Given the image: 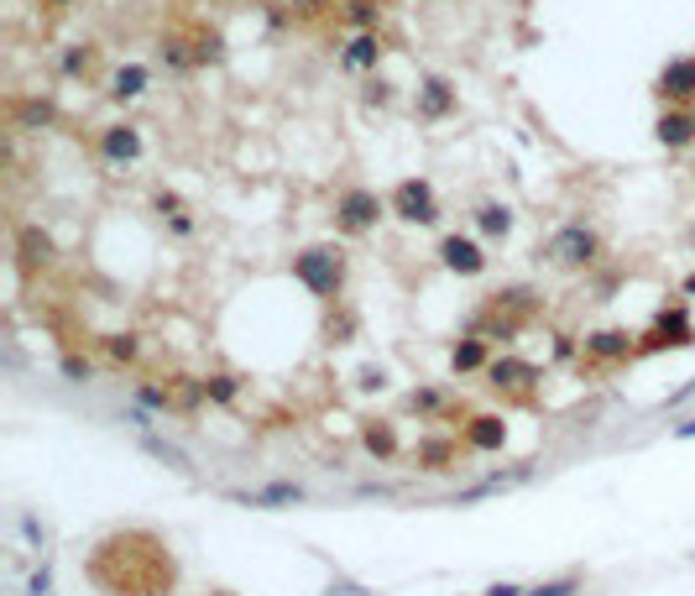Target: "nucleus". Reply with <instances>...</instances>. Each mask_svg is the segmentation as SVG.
<instances>
[{"mask_svg": "<svg viewBox=\"0 0 695 596\" xmlns=\"http://www.w3.org/2000/svg\"><path fill=\"white\" fill-rule=\"evenodd\" d=\"M476 225H481L486 236H507V231H513V215H507L502 204H481V210H476Z\"/></svg>", "mask_w": 695, "mask_h": 596, "instance_id": "nucleus-16", "label": "nucleus"}, {"mask_svg": "<svg viewBox=\"0 0 695 596\" xmlns=\"http://www.w3.org/2000/svg\"><path fill=\"white\" fill-rule=\"evenodd\" d=\"M42 6H53V11H63V6H74V0H42Z\"/></svg>", "mask_w": 695, "mask_h": 596, "instance_id": "nucleus-29", "label": "nucleus"}, {"mask_svg": "<svg viewBox=\"0 0 695 596\" xmlns=\"http://www.w3.org/2000/svg\"><path fill=\"white\" fill-rule=\"evenodd\" d=\"M659 89L669 100H685V95H695V58H675L664 68V79H659Z\"/></svg>", "mask_w": 695, "mask_h": 596, "instance_id": "nucleus-8", "label": "nucleus"}, {"mask_svg": "<svg viewBox=\"0 0 695 596\" xmlns=\"http://www.w3.org/2000/svg\"><path fill=\"white\" fill-rule=\"evenodd\" d=\"M659 142L664 147H690L695 142V116H659Z\"/></svg>", "mask_w": 695, "mask_h": 596, "instance_id": "nucleus-11", "label": "nucleus"}, {"mask_svg": "<svg viewBox=\"0 0 695 596\" xmlns=\"http://www.w3.org/2000/svg\"><path fill=\"white\" fill-rule=\"evenodd\" d=\"M361 440H366V450H372V455H382V461L398 455V434H392V424H366Z\"/></svg>", "mask_w": 695, "mask_h": 596, "instance_id": "nucleus-15", "label": "nucleus"}, {"mask_svg": "<svg viewBox=\"0 0 695 596\" xmlns=\"http://www.w3.org/2000/svg\"><path fill=\"white\" fill-rule=\"evenodd\" d=\"M486 377H492V387H523V382H534L539 372L528 361H492V366H486Z\"/></svg>", "mask_w": 695, "mask_h": 596, "instance_id": "nucleus-10", "label": "nucleus"}, {"mask_svg": "<svg viewBox=\"0 0 695 596\" xmlns=\"http://www.w3.org/2000/svg\"><path fill=\"white\" fill-rule=\"evenodd\" d=\"M345 21H351V27H372V21H377V6H372V0H351Z\"/></svg>", "mask_w": 695, "mask_h": 596, "instance_id": "nucleus-22", "label": "nucleus"}, {"mask_svg": "<svg viewBox=\"0 0 695 596\" xmlns=\"http://www.w3.org/2000/svg\"><path fill=\"white\" fill-rule=\"evenodd\" d=\"M63 372L74 377V382H89V361H79V356H68V361H63Z\"/></svg>", "mask_w": 695, "mask_h": 596, "instance_id": "nucleus-26", "label": "nucleus"}, {"mask_svg": "<svg viewBox=\"0 0 695 596\" xmlns=\"http://www.w3.org/2000/svg\"><path fill=\"white\" fill-rule=\"evenodd\" d=\"M439 257H445V267H450V272H460V278H476V272L486 267L481 246H476V241H466V236H445V241H439Z\"/></svg>", "mask_w": 695, "mask_h": 596, "instance_id": "nucleus-5", "label": "nucleus"}, {"mask_svg": "<svg viewBox=\"0 0 695 596\" xmlns=\"http://www.w3.org/2000/svg\"><path fill=\"white\" fill-rule=\"evenodd\" d=\"M413 461H419V466H429V471H450V461H455V445H450V440H424L419 450H413Z\"/></svg>", "mask_w": 695, "mask_h": 596, "instance_id": "nucleus-14", "label": "nucleus"}, {"mask_svg": "<svg viewBox=\"0 0 695 596\" xmlns=\"http://www.w3.org/2000/svg\"><path fill=\"white\" fill-rule=\"evenodd\" d=\"M204 398H215V403H230V398H236V377H204Z\"/></svg>", "mask_w": 695, "mask_h": 596, "instance_id": "nucleus-20", "label": "nucleus"}, {"mask_svg": "<svg viewBox=\"0 0 695 596\" xmlns=\"http://www.w3.org/2000/svg\"><path fill=\"white\" fill-rule=\"evenodd\" d=\"M502 440H507V429H502V419H492V414H476V419L466 424V445H471V450H502Z\"/></svg>", "mask_w": 695, "mask_h": 596, "instance_id": "nucleus-7", "label": "nucleus"}, {"mask_svg": "<svg viewBox=\"0 0 695 596\" xmlns=\"http://www.w3.org/2000/svg\"><path fill=\"white\" fill-rule=\"evenodd\" d=\"M377 58H382V42L377 37H356L351 53H345V68H372Z\"/></svg>", "mask_w": 695, "mask_h": 596, "instance_id": "nucleus-18", "label": "nucleus"}, {"mask_svg": "<svg viewBox=\"0 0 695 596\" xmlns=\"http://www.w3.org/2000/svg\"><path fill=\"white\" fill-rule=\"evenodd\" d=\"M89 63H95V53H63V68H68V74H89Z\"/></svg>", "mask_w": 695, "mask_h": 596, "instance_id": "nucleus-24", "label": "nucleus"}, {"mask_svg": "<svg viewBox=\"0 0 695 596\" xmlns=\"http://www.w3.org/2000/svg\"><path fill=\"white\" fill-rule=\"evenodd\" d=\"M528 596H575V576H565V581H549V586L528 591Z\"/></svg>", "mask_w": 695, "mask_h": 596, "instance_id": "nucleus-25", "label": "nucleus"}, {"mask_svg": "<svg viewBox=\"0 0 695 596\" xmlns=\"http://www.w3.org/2000/svg\"><path fill=\"white\" fill-rule=\"evenodd\" d=\"M486 596H523V591H518V586H492Z\"/></svg>", "mask_w": 695, "mask_h": 596, "instance_id": "nucleus-27", "label": "nucleus"}, {"mask_svg": "<svg viewBox=\"0 0 695 596\" xmlns=\"http://www.w3.org/2000/svg\"><path fill=\"white\" fill-rule=\"evenodd\" d=\"M100 147H105V157H115V163H136V157H142V136L131 126H105Z\"/></svg>", "mask_w": 695, "mask_h": 596, "instance_id": "nucleus-6", "label": "nucleus"}, {"mask_svg": "<svg viewBox=\"0 0 695 596\" xmlns=\"http://www.w3.org/2000/svg\"><path fill=\"white\" fill-rule=\"evenodd\" d=\"M16 251H21V262H32V267H48L53 262V241L37 231V225H21L16 231Z\"/></svg>", "mask_w": 695, "mask_h": 596, "instance_id": "nucleus-9", "label": "nucleus"}, {"mask_svg": "<svg viewBox=\"0 0 695 596\" xmlns=\"http://www.w3.org/2000/svg\"><path fill=\"white\" fill-rule=\"evenodd\" d=\"M591 351H596V356H622V351H628V335H617V330L591 335Z\"/></svg>", "mask_w": 695, "mask_h": 596, "instance_id": "nucleus-19", "label": "nucleus"}, {"mask_svg": "<svg viewBox=\"0 0 695 596\" xmlns=\"http://www.w3.org/2000/svg\"><path fill=\"white\" fill-rule=\"evenodd\" d=\"M596 251L601 246L586 225H565V231H554V241H549V257L560 267H586V262H596Z\"/></svg>", "mask_w": 695, "mask_h": 596, "instance_id": "nucleus-2", "label": "nucleus"}, {"mask_svg": "<svg viewBox=\"0 0 695 596\" xmlns=\"http://www.w3.org/2000/svg\"><path fill=\"white\" fill-rule=\"evenodd\" d=\"M298 497H304L298 487H267V492H257V497H246V502H251V508H262V502H298Z\"/></svg>", "mask_w": 695, "mask_h": 596, "instance_id": "nucleus-21", "label": "nucleus"}, {"mask_svg": "<svg viewBox=\"0 0 695 596\" xmlns=\"http://www.w3.org/2000/svg\"><path fill=\"white\" fill-rule=\"evenodd\" d=\"M450 361H455V372H481V366H486V346H481V340H460Z\"/></svg>", "mask_w": 695, "mask_h": 596, "instance_id": "nucleus-17", "label": "nucleus"}, {"mask_svg": "<svg viewBox=\"0 0 695 596\" xmlns=\"http://www.w3.org/2000/svg\"><path fill=\"white\" fill-rule=\"evenodd\" d=\"M377 220H382V199L377 194L351 189L340 199V225H345V231H366V225H377Z\"/></svg>", "mask_w": 695, "mask_h": 596, "instance_id": "nucleus-4", "label": "nucleus"}, {"mask_svg": "<svg viewBox=\"0 0 695 596\" xmlns=\"http://www.w3.org/2000/svg\"><path fill=\"white\" fill-rule=\"evenodd\" d=\"M675 434H680V440H690V434H695V419H690V424H680Z\"/></svg>", "mask_w": 695, "mask_h": 596, "instance_id": "nucleus-28", "label": "nucleus"}, {"mask_svg": "<svg viewBox=\"0 0 695 596\" xmlns=\"http://www.w3.org/2000/svg\"><path fill=\"white\" fill-rule=\"evenodd\" d=\"M298 278L314 293H335L340 288V257L335 251H304V257H298Z\"/></svg>", "mask_w": 695, "mask_h": 596, "instance_id": "nucleus-3", "label": "nucleus"}, {"mask_svg": "<svg viewBox=\"0 0 695 596\" xmlns=\"http://www.w3.org/2000/svg\"><path fill=\"white\" fill-rule=\"evenodd\" d=\"M685 293H695V272H690V278H685Z\"/></svg>", "mask_w": 695, "mask_h": 596, "instance_id": "nucleus-30", "label": "nucleus"}, {"mask_svg": "<svg viewBox=\"0 0 695 596\" xmlns=\"http://www.w3.org/2000/svg\"><path fill=\"white\" fill-rule=\"evenodd\" d=\"M142 89H147V68H142V63L121 68V74L110 79V95H115V100H136V95H142Z\"/></svg>", "mask_w": 695, "mask_h": 596, "instance_id": "nucleus-13", "label": "nucleus"}, {"mask_svg": "<svg viewBox=\"0 0 695 596\" xmlns=\"http://www.w3.org/2000/svg\"><path fill=\"white\" fill-rule=\"evenodd\" d=\"M110 356L115 361H136V335H115L110 340Z\"/></svg>", "mask_w": 695, "mask_h": 596, "instance_id": "nucleus-23", "label": "nucleus"}, {"mask_svg": "<svg viewBox=\"0 0 695 596\" xmlns=\"http://www.w3.org/2000/svg\"><path fill=\"white\" fill-rule=\"evenodd\" d=\"M450 105H455V100H450V84H445V79H429V84H424V95H419V116L439 121Z\"/></svg>", "mask_w": 695, "mask_h": 596, "instance_id": "nucleus-12", "label": "nucleus"}, {"mask_svg": "<svg viewBox=\"0 0 695 596\" xmlns=\"http://www.w3.org/2000/svg\"><path fill=\"white\" fill-rule=\"evenodd\" d=\"M392 210H398V220L408 225H434L439 210H434V189L424 178H403L398 189H392Z\"/></svg>", "mask_w": 695, "mask_h": 596, "instance_id": "nucleus-1", "label": "nucleus"}]
</instances>
